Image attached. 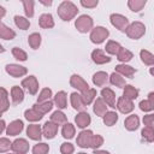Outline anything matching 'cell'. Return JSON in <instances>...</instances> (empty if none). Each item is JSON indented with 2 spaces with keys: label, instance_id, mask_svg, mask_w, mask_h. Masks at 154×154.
I'll list each match as a JSON object with an SVG mask.
<instances>
[{
  "label": "cell",
  "instance_id": "cell-16",
  "mask_svg": "<svg viewBox=\"0 0 154 154\" xmlns=\"http://www.w3.org/2000/svg\"><path fill=\"white\" fill-rule=\"evenodd\" d=\"M26 135L34 141H40L42 137V130L37 124H30L26 128Z\"/></svg>",
  "mask_w": 154,
  "mask_h": 154
},
{
  "label": "cell",
  "instance_id": "cell-20",
  "mask_svg": "<svg viewBox=\"0 0 154 154\" xmlns=\"http://www.w3.org/2000/svg\"><path fill=\"white\" fill-rule=\"evenodd\" d=\"M38 25L43 29H49L54 26V20L51 13H43L38 18Z\"/></svg>",
  "mask_w": 154,
  "mask_h": 154
},
{
  "label": "cell",
  "instance_id": "cell-59",
  "mask_svg": "<svg viewBox=\"0 0 154 154\" xmlns=\"http://www.w3.org/2000/svg\"><path fill=\"white\" fill-rule=\"evenodd\" d=\"M77 154H87V153H77Z\"/></svg>",
  "mask_w": 154,
  "mask_h": 154
},
{
  "label": "cell",
  "instance_id": "cell-42",
  "mask_svg": "<svg viewBox=\"0 0 154 154\" xmlns=\"http://www.w3.org/2000/svg\"><path fill=\"white\" fill-rule=\"evenodd\" d=\"M52 97V90L49 88H43L41 90V93L38 94L37 96V103H41V102H45V101H49Z\"/></svg>",
  "mask_w": 154,
  "mask_h": 154
},
{
  "label": "cell",
  "instance_id": "cell-3",
  "mask_svg": "<svg viewBox=\"0 0 154 154\" xmlns=\"http://www.w3.org/2000/svg\"><path fill=\"white\" fill-rule=\"evenodd\" d=\"M93 24H94V22L91 19V17L88 16V14L79 16L76 19V22H75V26H76V29L79 32H88V31H90L93 29Z\"/></svg>",
  "mask_w": 154,
  "mask_h": 154
},
{
  "label": "cell",
  "instance_id": "cell-21",
  "mask_svg": "<svg viewBox=\"0 0 154 154\" xmlns=\"http://www.w3.org/2000/svg\"><path fill=\"white\" fill-rule=\"evenodd\" d=\"M93 83L96 87H103L108 83V75L103 71H99L93 76Z\"/></svg>",
  "mask_w": 154,
  "mask_h": 154
},
{
  "label": "cell",
  "instance_id": "cell-56",
  "mask_svg": "<svg viewBox=\"0 0 154 154\" xmlns=\"http://www.w3.org/2000/svg\"><path fill=\"white\" fill-rule=\"evenodd\" d=\"M5 14H6V10H5V8H4V7L0 5V19H1V18H2Z\"/></svg>",
  "mask_w": 154,
  "mask_h": 154
},
{
  "label": "cell",
  "instance_id": "cell-26",
  "mask_svg": "<svg viewBox=\"0 0 154 154\" xmlns=\"http://www.w3.org/2000/svg\"><path fill=\"white\" fill-rule=\"evenodd\" d=\"M124 125L129 131H135L140 125V119H138V117L136 114H131L125 119Z\"/></svg>",
  "mask_w": 154,
  "mask_h": 154
},
{
  "label": "cell",
  "instance_id": "cell-15",
  "mask_svg": "<svg viewBox=\"0 0 154 154\" xmlns=\"http://www.w3.org/2000/svg\"><path fill=\"white\" fill-rule=\"evenodd\" d=\"M91 59L97 65H102V64H106V63L111 61V58L108 55H106L103 53V51H101V49H94L91 52Z\"/></svg>",
  "mask_w": 154,
  "mask_h": 154
},
{
  "label": "cell",
  "instance_id": "cell-10",
  "mask_svg": "<svg viewBox=\"0 0 154 154\" xmlns=\"http://www.w3.org/2000/svg\"><path fill=\"white\" fill-rule=\"evenodd\" d=\"M6 72L12 77L18 78V77H22V76L26 75L28 70H26V67L17 65V64H8V65H6Z\"/></svg>",
  "mask_w": 154,
  "mask_h": 154
},
{
  "label": "cell",
  "instance_id": "cell-57",
  "mask_svg": "<svg viewBox=\"0 0 154 154\" xmlns=\"http://www.w3.org/2000/svg\"><path fill=\"white\" fill-rule=\"evenodd\" d=\"M40 2L43 4V5H46V6H51L52 5V1H43V0H41Z\"/></svg>",
  "mask_w": 154,
  "mask_h": 154
},
{
  "label": "cell",
  "instance_id": "cell-54",
  "mask_svg": "<svg viewBox=\"0 0 154 154\" xmlns=\"http://www.w3.org/2000/svg\"><path fill=\"white\" fill-rule=\"evenodd\" d=\"M5 126H6L5 122H4L2 119H0V135H1V134H2V131L5 130Z\"/></svg>",
  "mask_w": 154,
  "mask_h": 154
},
{
  "label": "cell",
  "instance_id": "cell-14",
  "mask_svg": "<svg viewBox=\"0 0 154 154\" xmlns=\"http://www.w3.org/2000/svg\"><path fill=\"white\" fill-rule=\"evenodd\" d=\"M58 132V125L54 124L53 122L48 120L43 124V128H42V134L45 135L46 138H54V136L57 135Z\"/></svg>",
  "mask_w": 154,
  "mask_h": 154
},
{
  "label": "cell",
  "instance_id": "cell-45",
  "mask_svg": "<svg viewBox=\"0 0 154 154\" xmlns=\"http://www.w3.org/2000/svg\"><path fill=\"white\" fill-rule=\"evenodd\" d=\"M34 1L32 0H24L23 1V6H24V12L26 14V17L31 18L34 16Z\"/></svg>",
  "mask_w": 154,
  "mask_h": 154
},
{
  "label": "cell",
  "instance_id": "cell-17",
  "mask_svg": "<svg viewBox=\"0 0 154 154\" xmlns=\"http://www.w3.org/2000/svg\"><path fill=\"white\" fill-rule=\"evenodd\" d=\"M116 72L119 73L120 76L126 77V78H132L136 70L132 66H129V65H125V64H119V65L116 66Z\"/></svg>",
  "mask_w": 154,
  "mask_h": 154
},
{
  "label": "cell",
  "instance_id": "cell-58",
  "mask_svg": "<svg viewBox=\"0 0 154 154\" xmlns=\"http://www.w3.org/2000/svg\"><path fill=\"white\" fill-rule=\"evenodd\" d=\"M4 52H5V48H4V47L0 45V53H4Z\"/></svg>",
  "mask_w": 154,
  "mask_h": 154
},
{
  "label": "cell",
  "instance_id": "cell-12",
  "mask_svg": "<svg viewBox=\"0 0 154 154\" xmlns=\"http://www.w3.org/2000/svg\"><path fill=\"white\" fill-rule=\"evenodd\" d=\"M101 99L105 101V103L112 108H116V94L111 88H103L101 90Z\"/></svg>",
  "mask_w": 154,
  "mask_h": 154
},
{
  "label": "cell",
  "instance_id": "cell-41",
  "mask_svg": "<svg viewBox=\"0 0 154 154\" xmlns=\"http://www.w3.org/2000/svg\"><path fill=\"white\" fill-rule=\"evenodd\" d=\"M140 55H141V60H142L146 65L152 66V65L154 64V55H153L150 52H148V51H146V49H142L141 53H140Z\"/></svg>",
  "mask_w": 154,
  "mask_h": 154
},
{
  "label": "cell",
  "instance_id": "cell-51",
  "mask_svg": "<svg viewBox=\"0 0 154 154\" xmlns=\"http://www.w3.org/2000/svg\"><path fill=\"white\" fill-rule=\"evenodd\" d=\"M153 122H154V116L153 114H147L143 117V123L146 126H150L153 128Z\"/></svg>",
  "mask_w": 154,
  "mask_h": 154
},
{
  "label": "cell",
  "instance_id": "cell-23",
  "mask_svg": "<svg viewBox=\"0 0 154 154\" xmlns=\"http://www.w3.org/2000/svg\"><path fill=\"white\" fill-rule=\"evenodd\" d=\"M140 109L143 112H150L154 109V93H149L148 100H142L140 102Z\"/></svg>",
  "mask_w": 154,
  "mask_h": 154
},
{
  "label": "cell",
  "instance_id": "cell-33",
  "mask_svg": "<svg viewBox=\"0 0 154 154\" xmlns=\"http://www.w3.org/2000/svg\"><path fill=\"white\" fill-rule=\"evenodd\" d=\"M108 82H111L113 85H116V87H118V88H124V87H125V79H124V77L120 76V75L117 73V72H113V73L109 76Z\"/></svg>",
  "mask_w": 154,
  "mask_h": 154
},
{
  "label": "cell",
  "instance_id": "cell-13",
  "mask_svg": "<svg viewBox=\"0 0 154 154\" xmlns=\"http://www.w3.org/2000/svg\"><path fill=\"white\" fill-rule=\"evenodd\" d=\"M23 128H24V124H23L22 120H19V119L13 120V122L10 123V125H7L6 134L8 136H17L23 131Z\"/></svg>",
  "mask_w": 154,
  "mask_h": 154
},
{
  "label": "cell",
  "instance_id": "cell-34",
  "mask_svg": "<svg viewBox=\"0 0 154 154\" xmlns=\"http://www.w3.org/2000/svg\"><path fill=\"white\" fill-rule=\"evenodd\" d=\"M75 134H76V129H75V126H73L71 123L64 124V126H63V129H61V135H63L64 138L70 140V138H72V137L75 136Z\"/></svg>",
  "mask_w": 154,
  "mask_h": 154
},
{
  "label": "cell",
  "instance_id": "cell-2",
  "mask_svg": "<svg viewBox=\"0 0 154 154\" xmlns=\"http://www.w3.org/2000/svg\"><path fill=\"white\" fill-rule=\"evenodd\" d=\"M125 32H126V35H128L130 38H132V40H138V38H141V37L144 35V32H146V26H144V24L141 23V22H134V23L129 24V26H128V29H126Z\"/></svg>",
  "mask_w": 154,
  "mask_h": 154
},
{
  "label": "cell",
  "instance_id": "cell-9",
  "mask_svg": "<svg viewBox=\"0 0 154 154\" xmlns=\"http://www.w3.org/2000/svg\"><path fill=\"white\" fill-rule=\"evenodd\" d=\"M116 107L119 109V112H122L124 114H128V113H130V112L134 111V107L135 106H134V102L131 100L125 99L124 96H120L118 99V102H117Z\"/></svg>",
  "mask_w": 154,
  "mask_h": 154
},
{
  "label": "cell",
  "instance_id": "cell-48",
  "mask_svg": "<svg viewBox=\"0 0 154 154\" xmlns=\"http://www.w3.org/2000/svg\"><path fill=\"white\" fill-rule=\"evenodd\" d=\"M73 152H75V147L70 142H64L60 146V153L61 154H72Z\"/></svg>",
  "mask_w": 154,
  "mask_h": 154
},
{
  "label": "cell",
  "instance_id": "cell-22",
  "mask_svg": "<svg viewBox=\"0 0 154 154\" xmlns=\"http://www.w3.org/2000/svg\"><path fill=\"white\" fill-rule=\"evenodd\" d=\"M11 97H12V103L13 105H18L23 101L24 99V91L22 88H19L18 85L12 87L11 89Z\"/></svg>",
  "mask_w": 154,
  "mask_h": 154
},
{
  "label": "cell",
  "instance_id": "cell-1",
  "mask_svg": "<svg viewBox=\"0 0 154 154\" xmlns=\"http://www.w3.org/2000/svg\"><path fill=\"white\" fill-rule=\"evenodd\" d=\"M77 13H78V8L71 1H63L58 6V16L63 20H67L69 22V20L73 19Z\"/></svg>",
  "mask_w": 154,
  "mask_h": 154
},
{
  "label": "cell",
  "instance_id": "cell-30",
  "mask_svg": "<svg viewBox=\"0 0 154 154\" xmlns=\"http://www.w3.org/2000/svg\"><path fill=\"white\" fill-rule=\"evenodd\" d=\"M51 122H53L54 124H57L58 126L59 125H64V124H66L67 123V118H66V116L61 112V111H55V112H53L52 113V116H51Z\"/></svg>",
  "mask_w": 154,
  "mask_h": 154
},
{
  "label": "cell",
  "instance_id": "cell-31",
  "mask_svg": "<svg viewBox=\"0 0 154 154\" xmlns=\"http://www.w3.org/2000/svg\"><path fill=\"white\" fill-rule=\"evenodd\" d=\"M66 102H67V97H66V93L65 91H58L54 96V103L57 105L58 108L63 109L66 107Z\"/></svg>",
  "mask_w": 154,
  "mask_h": 154
},
{
  "label": "cell",
  "instance_id": "cell-43",
  "mask_svg": "<svg viewBox=\"0 0 154 154\" xmlns=\"http://www.w3.org/2000/svg\"><path fill=\"white\" fill-rule=\"evenodd\" d=\"M141 135H142L143 140H146V141L149 142V143L153 142V140H154V130H153V128H150V126L143 128Z\"/></svg>",
  "mask_w": 154,
  "mask_h": 154
},
{
  "label": "cell",
  "instance_id": "cell-52",
  "mask_svg": "<svg viewBox=\"0 0 154 154\" xmlns=\"http://www.w3.org/2000/svg\"><path fill=\"white\" fill-rule=\"evenodd\" d=\"M8 107H10V102H8V99H7V97L0 100V113L6 112V111L8 109Z\"/></svg>",
  "mask_w": 154,
  "mask_h": 154
},
{
  "label": "cell",
  "instance_id": "cell-24",
  "mask_svg": "<svg viewBox=\"0 0 154 154\" xmlns=\"http://www.w3.org/2000/svg\"><path fill=\"white\" fill-rule=\"evenodd\" d=\"M95 97H96V89L89 88L88 90H85V91H83V93L81 94V99H82L84 106L90 105V103L95 100Z\"/></svg>",
  "mask_w": 154,
  "mask_h": 154
},
{
  "label": "cell",
  "instance_id": "cell-49",
  "mask_svg": "<svg viewBox=\"0 0 154 154\" xmlns=\"http://www.w3.org/2000/svg\"><path fill=\"white\" fill-rule=\"evenodd\" d=\"M11 143L8 138L6 137H0V153H5L8 149H11Z\"/></svg>",
  "mask_w": 154,
  "mask_h": 154
},
{
  "label": "cell",
  "instance_id": "cell-25",
  "mask_svg": "<svg viewBox=\"0 0 154 154\" xmlns=\"http://www.w3.org/2000/svg\"><path fill=\"white\" fill-rule=\"evenodd\" d=\"M70 99H71V105H72V107H73L75 109L81 111V112H84V109H85L87 106H84V103H83V101H82L79 94L72 93L71 96H70Z\"/></svg>",
  "mask_w": 154,
  "mask_h": 154
},
{
  "label": "cell",
  "instance_id": "cell-5",
  "mask_svg": "<svg viewBox=\"0 0 154 154\" xmlns=\"http://www.w3.org/2000/svg\"><path fill=\"white\" fill-rule=\"evenodd\" d=\"M109 19H111V24L113 26H116L118 30H120L123 32L126 31V29L129 26V19L125 16L119 14V13H113V14H111Z\"/></svg>",
  "mask_w": 154,
  "mask_h": 154
},
{
  "label": "cell",
  "instance_id": "cell-53",
  "mask_svg": "<svg viewBox=\"0 0 154 154\" xmlns=\"http://www.w3.org/2000/svg\"><path fill=\"white\" fill-rule=\"evenodd\" d=\"M6 97H7V90H6L5 88L0 87V100L6 99Z\"/></svg>",
  "mask_w": 154,
  "mask_h": 154
},
{
  "label": "cell",
  "instance_id": "cell-39",
  "mask_svg": "<svg viewBox=\"0 0 154 154\" xmlns=\"http://www.w3.org/2000/svg\"><path fill=\"white\" fill-rule=\"evenodd\" d=\"M132 57H134V54L129 51V49H125V48H123L122 47V49L118 52V54H117V59L119 60V61H122V63H126V61H130L131 59H132Z\"/></svg>",
  "mask_w": 154,
  "mask_h": 154
},
{
  "label": "cell",
  "instance_id": "cell-50",
  "mask_svg": "<svg viewBox=\"0 0 154 154\" xmlns=\"http://www.w3.org/2000/svg\"><path fill=\"white\" fill-rule=\"evenodd\" d=\"M81 5L83 7H89V8H94L97 6V0H81Z\"/></svg>",
  "mask_w": 154,
  "mask_h": 154
},
{
  "label": "cell",
  "instance_id": "cell-28",
  "mask_svg": "<svg viewBox=\"0 0 154 154\" xmlns=\"http://www.w3.org/2000/svg\"><path fill=\"white\" fill-rule=\"evenodd\" d=\"M0 37L4 40H13L16 37V32L11 28L6 26L4 23L0 22Z\"/></svg>",
  "mask_w": 154,
  "mask_h": 154
},
{
  "label": "cell",
  "instance_id": "cell-40",
  "mask_svg": "<svg viewBox=\"0 0 154 154\" xmlns=\"http://www.w3.org/2000/svg\"><path fill=\"white\" fill-rule=\"evenodd\" d=\"M14 24H16L17 28H19L22 30H26L30 26L29 19H26L25 17H22V16H16L14 17Z\"/></svg>",
  "mask_w": 154,
  "mask_h": 154
},
{
  "label": "cell",
  "instance_id": "cell-47",
  "mask_svg": "<svg viewBox=\"0 0 154 154\" xmlns=\"http://www.w3.org/2000/svg\"><path fill=\"white\" fill-rule=\"evenodd\" d=\"M102 143H103V137L101 135H93L91 143H90V147L93 149H97L100 146H102Z\"/></svg>",
  "mask_w": 154,
  "mask_h": 154
},
{
  "label": "cell",
  "instance_id": "cell-61",
  "mask_svg": "<svg viewBox=\"0 0 154 154\" xmlns=\"http://www.w3.org/2000/svg\"><path fill=\"white\" fill-rule=\"evenodd\" d=\"M0 117H1V113H0Z\"/></svg>",
  "mask_w": 154,
  "mask_h": 154
},
{
  "label": "cell",
  "instance_id": "cell-4",
  "mask_svg": "<svg viewBox=\"0 0 154 154\" xmlns=\"http://www.w3.org/2000/svg\"><path fill=\"white\" fill-rule=\"evenodd\" d=\"M109 35V31L103 28V26H96L94 29H91V32H90V41L93 43H96V45H100L102 43Z\"/></svg>",
  "mask_w": 154,
  "mask_h": 154
},
{
  "label": "cell",
  "instance_id": "cell-60",
  "mask_svg": "<svg viewBox=\"0 0 154 154\" xmlns=\"http://www.w3.org/2000/svg\"><path fill=\"white\" fill-rule=\"evenodd\" d=\"M10 154H17V153H10Z\"/></svg>",
  "mask_w": 154,
  "mask_h": 154
},
{
  "label": "cell",
  "instance_id": "cell-46",
  "mask_svg": "<svg viewBox=\"0 0 154 154\" xmlns=\"http://www.w3.org/2000/svg\"><path fill=\"white\" fill-rule=\"evenodd\" d=\"M12 54H13V57H14L17 60H19V61H25V60L28 59L26 53H25L23 49L18 48V47H14V48L12 49Z\"/></svg>",
  "mask_w": 154,
  "mask_h": 154
},
{
  "label": "cell",
  "instance_id": "cell-8",
  "mask_svg": "<svg viewBox=\"0 0 154 154\" xmlns=\"http://www.w3.org/2000/svg\"><path fill=\"white\" fill-rule=\"evenodd\" d=\"M22 87H24L31 95H35L38 90V82L35 76H29L22 81Z\"/></svg>",
  "mask_w": 154,
  "mask_h": 154
},
{
  "label": "cell",
  "instance_id": "cell-18",
  "mask_svg": "<svg viewBox=\"0 0 154 154\" xmlns=\"http://www.w3.org/2000/svg\"><path fill=\"white\" fill-rule=\"evenodd\" d=\"M75 122H76V125H77L78 128L84 129V128H87V126L90 124L91 118H90V116H89L87 112H81V113H78V114L75 117Z\"/></svg>",
  "mask_w": 154,
  "mask_h": 154
},
{
  "label": "cell",
  "instance_id": "cell-35",
  "mask_svg": "<svg viewBox=\"0 0 154 154\" xmlns=\"http://www.w3.org/2000/svg\"><path fill=\"white\" fill-rule=\"evenodd\" d=\"M105 49H106V52H107L108 54H112V55H117V54H118V52L122 49V46H120L118 42L109 40V41L106 43V47H105Z\"/></svg>",
  "mask_w": 154,
  "mask_h": 154
},
{
  "label": "cell",
  "instance_id": "cell-6",
  "mask_svg": "<svg viewBox=\"0 0 154 154\" xmlns=\"http://www.w3.org/2000/svg\"><path fill=\"white\" fill-rule=\"evenodd\" d=\"M93 131L90 130H83L78 134L77 136V146L81 147V148H88L90 147V143H91V138H93Z\"/></svg>",
  "mask_w": 154,
  "mask_h": 154
},
{
  "label": "cell",
  "instance_id": "cell-7",
  "mask_svg": "<svg viewBox=\"0 0 154 154\" xmlns=\"http://www.w3.org/2000/svg\"><path fill=\"white\" fill-rule=\"evenodd\" d=\"M11 149L17 154H25L29 152V143L24 138H17L11 143Z\"/></svg>",
  "mask_w": 154,
  "mask_h": 154
},
{
  "label": "cell",
  "instance_id": "cell-11",
  "mask_svg": "<svg viewBox=\"0 0 154 154\" xmlns=\"http://www.w3.org/2000/svg\"><path fill=\"white\" fill-rule=\"evenodd\" d=\"M70 84H71L72 88L79 90V91H82V93L89 89L88 83H87L79 75H72L71 78H70Z\"/></svg>",
  "mask_w": 154,
  "mask_h": 154
},
{
  "label": "cell",
  "instance_id": "cell-37",
  "mask_svg": "<svg viewBox=\"0 0 154 154\" xmlns=\"http://www.w3.org/2000/svg\"><path fill=\"white\" fill-rule=\"evenodd\" d=\"M146 4H147L146 0H129V1H128V6H129L130 10L134 11V12L141 11V10L146 6Z\"/></svg>",
  "mask_w": 154,
  "mask_h": 154
},
{
  "label": "cell",
  "instance_id": "cell-32",
  "mask_svg": "<svg viewBox=\"0 0 154 154\" xmlns=\"http://www.w3.org/2000/svg\"><path fill=\"white\" fill-rule=\"evenodd\" d=\"M102 117H103V123L107 126L114 125L117 123V120H118V114L114 111H107Z\"/></svg>",
  "mask_w": 154,
  "mask_h": 154
},
{
  "label": "cell",
  "instance_id": "cell-19",
  "mask_svg": "<svg viewBox=\"0 0 154 154\" xmlns=\"http://www.w3.org/2000/svg\"><path fill=\"white\" fill-rule=\"evenodd\" d=\"M93 111L99 117H102L107 112V105L105 103V101L101 97H96V100L94 102V106H93Z\"/></svg>",
  "mask_w": 154,
  "mask_h": 154
},
{
  "label": "cell",
  "instance_id": "cell-44",
  "mask_svg": "<svg viewBox=\"0 0 154 154\" xmlns=\"http://www.w3.org/2000/svg\"><path fill=\"white\" fill-rule=\"evenodd\" d=\"M48 150H49V146L47 143L41 142V143H37V144L34 146L32 154H47Z\"/></svg>",
  "mask_w": 154,
  "mask_h": 154
},
{
  "label": "cell",
  "instance_id": "cell-38",
  "mask_svg": "<svg viewBox=\"0 0 154 154\" xmlns=\"http://www.w3.org/2000/svg\"><path fill=\"white\" fill-rule=\"evenodd\" d=\"M24 117L25 119H28L29 122H37V120H41L42 119V114H40L37 111H35L34 108H30V109H26L24 112Z\"/></svg>",
  "mask_w": 154,
  "mask_h": 154
},
{
  "label": "cell",
  "instance_id": "cell-27",
  "mask_svg": "<svg viewBox=\"0 0 154 154\" xmlns=\"http://www.w3.org/2000/svg\"><path fill=\"white\" fill-rule=\"evenodd\" d=\"M32 108L35 109V111H37L40 114H46V113H48L52 108H53V102L49 100V101H45V102H41V103H35L34 106H32Z\"/></svg>",
  "mask_w": 154,
  "mask_h": 154
},
{
  "label": "cell",
  "instance_id": "cell-29",
  "mask_svg": "<svg viewBox=\"0 0 154 154\" xmlns=\"http://www.w3.org/2000/svg\"><path fill=\"white\" fill-rule=\"evenodd\" d=\"M123 96L125 99H129V100H135L137 99L138 96V90L134 87V85H130V84H125L124 87V91H123Z\"/></svg>",
  "mask_w": 154,
  "mask_h": 154
},
{
  "label": "cell",
  "instance_id": "cell-55",
  "mask_svg": "<svg viewBox=\"0 0 154 154\" xmlns=\"http://www.w3.org/2000/svg\"><path fill=\"white\" fill-rule=\"evenodd\" d=\"M94 154H109L107 150H100V149H94Z\"/></svg>",
  "mask_w": 154,
  "mask_h": 154
},
{
  "label": "cell",
  "instance_id": "cell-36",
  "mask_svg": "<svg viewBox=\"0 0 154 154\" xmlns=\"http://www.w3.org/2000/svg\"><path fill=\"white\" fill-rule=\"evenodd\" d=\"M28 43L32 49H37L41 45V35L38 32H32L28 37Z\"/></svg>",
  "mask_w": 154,
  "mask_h": 154
}]
</instances>
